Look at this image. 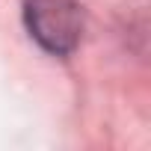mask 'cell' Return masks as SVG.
<instances>
[{"mask_svg": "<svg viewBox=\"0 0 151 151\" xmlns=\"http://www.w3.org/2000/svg\"><path fill=\"white\" fill-rule=\"evenodd\" d=\"M24 27L42 50L68 56L83 39V9L77 0H24Z\"/></svg>", "mask_w": 151, "mask_h": 151, "instance_id": "6da1fadb", "label": "cell"}]
</instances>
